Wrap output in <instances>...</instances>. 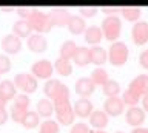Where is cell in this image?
<instances>
[{
	"label": "cell",
	"instance_id": "46",
	"mask_svg": "<svg viewBox=\"0 0 148 133\" xmlns=\"http://www.w3.org/2000/svg\"><path fill=\"white\" fill-rule=\"evenodd\" d=\"M116 133H123V132H116Z\"/></svg>",
	"mask_w": 148,
	"mask_h": 133
},
{
	"label": "cell",
	"instance_id": "7",
	"mask_svg": "<svg viewBox=\"0 0 148 133\" xmlns=\"http://www.w3.org/2000/svg\"><path fill=\"white\" fill-rule=\"evenodd\" d=\"M54 73V67L51 61L48 59H40V61H36L31 65V74L36 77V79H51Z\"/></svg>",
	"mask_w": 148,
	"mask_h": 133
},
{
	"label": "cell",
	"instance_id": "42",
	"mask_svg": "<svg viewBox=\"0 0 148 133\" xmlns=\"http://www.w3.org/2000/svg\"><path fill=\"white\" fill-rule=\"evenodd\" d=\"M131 133H148V128L147 127H134Z\"/></svg>",
	"mask_w": 148,
	"mask_h": 133
},
{
	"label": "cell",
	"instance_id": "20",
	"mask_svg": "<svg viewBox=\"0 0 148 133\" xmlns=\"http://www.w3.org/2000/svg\"><path fill=\"white\" fill-rule=\"evenodd\" d=\"M90 61H91V63H94V65L102 67L103 63L108 62V54H106V50L99 47V45L90 48Z\"/></svg>",
	"mask_w": 148,
	"mask_h": 133
},
{
	"label": "cell",
	"instance_id": "27",
	"mask_svg": "<svg viewBox=\"0 0 148 133\" xmlns=\"http://www.w3.org/2000/svg\"><path fill=\"white\" fill-rule=\"evenodd\" d=\"M90 79H91V82H92L94 85H100V87H102L106 81L110 79V77H108V71H106L103 67H96L94 70L91 71Z\"/></svg>",
	"mask_w": 148,
	"mask_h": 133
},
{
	"label": "cell",
	"instance_id": "10",
	"mask_svg": "<svg viewBox=\"0 0 148 133\" xmlns=\"http://www.w3.org/2000/svg\"><path fill=\"white\" fill-rule=\"evenodd\" d=\"M123 110H125V104H123L122 98H119V96H113V98L105 99L103 112L108 114V118L110 116H113V118L120 116V114L123 113Z\"/></svg>",
	"mask_w": 148,
	"mask_h": 133
},
{
	"label": "cell",
	"instance_id": "44",
	"mask_svg": "<svg viewBox=\"0 0 148 133\" xmlns=\"http://www.w3.org/2000/svg\"><path fill=\"white\" fill-rule=\"evenodd\" d=\"M2 11H16V6H2Z\"/></svg>",
	"mask_w": 148,
	"mask_h": 133
},
{
	"label": "cell",
	"instance_id": "19",
	"mask_svg": "<svg viewBox=\"0 0 148 133\" xmlns=\"http://www.w3.org/2000/svg\"><path fill=\"white\" fill-rule=\"evenodd\" d=\"M12 34L17 36L18 39H28L32 34V28L28 23V20L18 19L12 23Z\"/></svg>",
	"mask_w": 148,
	"mask_h": 133
},
{
	"label": "cell",
	"instance_id": "35",
	"mask_svg": "<svg viewBox=\"0 0 148 133\" xmlns=\"http://www.w3.org/2000/svg\"><path fill=\"white\" fill-rule=\"evenodd\" d=\"M14 104L16 105H20V107H26V108H29V105H31V99H29V96L28 94H17L16 98H14Z\"/></svg>",
	"mask_w": 148,
	"mask_h": 133
},
{
	"label": "cell",
	"instance_id": "11",
	"mask_svg": "<svg viewBox=\"0 0 148 133\" xmlns=\"http://www.w3.org/2000/svg\"><path fill=\"white\" fill-rule=\"evenodd\" d=\"M147 113L142 110V107L139 105H134V107H130L125 113V121L127 124H130L131 127H140V124L145 122Z\"/></svg>",
	"mask_w": 148,
	"mask_h": 133
},
{
	"label": "cell",
	"instance_id": "1",
	"mask_svg": "<svg viewBox=\"0 0 148 133\" xmlns=\"http://www.w3.org/2000/svg\"><path fill=\"white\" fill-rule=\"evenodd\" d=\"M51 102H53L54 107V113H56V121L59 122V125H71L74 124V110L73 105L69 102V88L68 85L62 84L59 87V90L54 93V96L51 98Z\"/></svg>",
	"mask_w": 148,
	"mask_h": 133
},
{
	"label": "cell",
	"instance_id": "30",
	"mask_svg": "<svg viewBox=\"0 0 148 133\" xmlns=\"http://www.w3.org/2000/svg\"><path fill=\"white\" fill-rule=\"evenodd\" d=\"M60 130V125L56 119L49 118V119H45L43 122H40V128H39V133H59Z\"/></svg>",
	"mask_w": 148,
	"mask_h": 133
},
{
	"label": "cell",
	"instance_id": "28",
	"mask_svg": "<svg viewBox=\"0 0 148 133\" xmlns=\"http://www.w3.org/2000/svg\"><path fill=\"white\" fill-rule=\"evenodd\" d=\"M102 93H103L106 98H113V96H117L120 93V84L114 79H108L102 85Z\"/></svg>",
	"mask_w": 148,
	"mask_h": 133
},
{
	"label": "cell",
	"instance_id": "32",
	"mask_svg": "<svg viewBox=\"0 0 148 133\" xmlns=\"http://www.w3.org/2000/svg\"><path fill=\"white\" fill-rule=\"evenodd\" d=\"M28 110H29V108H26V107H20V105L12 104V107H11V113H9V116L12 118V121H14V122L22 124L23 118H25V116H26V113H28Z\"/></svg>",
	"mask_w": 148,
	"mask_h": 133
},
{
	"label": "cell",
	"instance_id": "12",
	"mask_svg": "<svg viewBox=\"0 0 148 133\" xmlns=\"http://www.w3.org/2000/svg\"><path fill=\"white\" fill-rule=\"evenodd\" d=\"M26 47L29 48V51L32 53H45L48 48V39L43 34H37L32 33L29 37L26 39Z\"/></svg>",
	"mask_w": 148,
	"mask_h": 133
},
{
	"label": "cell",
	"instance_id": "3",
	"mask_svg": "<svg viewBox=\"0 0 148 133\" xmlns=\"http://www.w3.org/2000/svg\"><path fill=\"white\" fill-rule=\"evenodd\" d=\"M28 23L31 25L32 28V33H37V34H46L49 33L51 30H53V20H51V17L48 12L42 11V10H37V8H34V10H31L29 16H28Z\"/></svg>",
	"mask_w": 148,
	"mask_h": 133
},
{
	"label": "cell",
	"instance_id": "45",
	"mask_svg": "<svg viewBox=\"0 0 148 133\" xmlns=\"http://www.w3.org/2000/svg\"><path fill=\"white\" fill-rule=\"evenodd\" d=\"M90 133H106L105 130H90Z\"/></svg>",
	"mask_w": 148,
	"mask_h": 133
},
{
	"label": "cell",
	"instance_id": "6",
	"mask_svg": "<svg viewBox=\"0 0 148 133\" xmlns=\"http://www.w3.org/2000/svg\"><path fill=\"white\" fill-rule=\"evenodd\" d=\"M12 82L16 88L22 90L23 94H31L37 90V79L31 73H18V74H16Z\"/></svg>",
	"mask_w": 148,
	"mask_h": 133
},
{
	"label": "cell",
	"instance_id": "36",
	"mask_svg": "<svg viewBox=\"0 0 148 133\" xmlns=\"http://www.w3.org/2000/svg\"><path fill=\"white\" fill-rule=\"evenodd\" d=\"M91 128L88 127V124L85 122H76V124H73V127H71V132L69 133H90Z\"/></svg>",
	"mask_w": 148,
	"mask_h": 133
},
{
	"label": "cell",
	"instance_id": "16",
	"mask_svg": "<svg viewBox=\"0 0 148 133\" xmlns=\"http://www.w3.org/2000/svg\"><path fill=\"white\" fill-rule=\"evenodd\" d=\"M108 114L100 108H94L92 113L90 114V125L92 127V130H103L108 125Z\"/></svg>",
	"mask_w": 148,
	"mask_h": 133
},
{
	"label": "cell",
	"instance_id": "26",
	"mask_svg": "<svg viewBox=\"0 0 148 133\" xmlns=\"http://www.w3.org/2000/svg\"><path fill=\"white\" fill-rule=\"evenodd\" d=\"M76 50H77V45L74 40H65V42L60 45V50H59V54L60 56L59 57H63V59H66V61H71V59L74 57V53H76Z\"/></svg>",
	"mask_w": 148,
	"mask_h": 133
},
{
	"label": "cell",
	"instance_id": "21",
	"mask_svg": "<svg viewBox=\"0 0 148 133\" xmlns=\"http://www.w3.org/2000/svg\"><path fill=\"white\" fill-rule=\"evenodd\" d=\"M119 11H120V14H122V17L125 20L133 22V23H136L142 16V10L139 6H134V5L122 6V8H119Z\"/></svg>",
	"mask_w": 148,
	"mask_h": 133
},
{
	"label": "cell",
	"instance_id": "33",
	"mask_svg": "<svg viewBox=\"0 0 148 133\" xmlns=\"http://www.w3.org/2000/svg\"><path fill=\"white\" fill-rule=\"evenodd\" d=\"M11 59H9V56H6V54L0 53V74H6V73L11 71Z\"/></svg>",
	"mask_w": 148,
	"mask_h": 133
},
{
	"label": "cell",
	"instance_id": "8",
	"mask_svg": "<svg viewBox=\"0 0 148 133\" xmlns=\"http://www.w3.org/2000/svg\"><path fill=\"white\" fill-rule=\"evenodd\" d=\"M131 39L133 43L137 47H142L148 42V22L137 20L131 28Z\"/></svg>",
	"mask_w": 148,
	"mask_h": 133
},
{
	"label": "cell",
	"instance_id": "15",
	"mask_svg": "<svg viewBox=\"0 0 148 133\" xmlns=\"http://www.w3.org/2000/svg\"><path fill=\"white\" fill-rule=\"evenodd\" d=\"M73 110H74V114H76V116L85 119V118H90V114L92 113V110H94V105H92V102L88 98H80L73 105Z\"/></svg>",
	"mask_w": 148,
	"mask_h": 133
},
{
	"label": "cell",
	"instance_id": "25",
	"mask_svg": "<svg viewBox=\"0 0 148 133\" xmlns=\"http://www.w3.org/2000/svg\"><path fill=\"white\" fill-rule=\"evenodd\" d=\"M73 61H74V63H76L77 67H85V65H88V63H91V61H90V48L77 47Z\"/></svg>",
	"mask_w": 148,
	"mask_h": 133
},
{
	"label": "cell",
	"instance_id": "2",
	"mask_svg": "<svg viewBox=\"0 0 148 133\" xmlns=\"http://www.w3.org/2000/svg\"><path fill=\"white\" fill-rule=\"evenodd\" d=\"M145 94H148V74H137L128 84V88L123 91L122 101L123 104L134 107Z\"/></svg>",
	"mask_w": 148,
	"mask_h": 133
},
{
	"label": "cell",
	"instance_id": "17",
	"mask_svg": "<svg viewBox=\"0 0 148 133\" xmlns=\"http://www.w3.org/2000/svg\"><path fill=\"white\" fill-rule=\"evenodd\" d=\"M66 28L73 36H80L86 30V22L79 14H71V17H69V20L66 23Z\"/></svg>",
	"mask_w": 148,
	"mask_h": 133
},
{
	"label": "cell",
	"instance_id": "9",
	"mask_svg": "<svg viewBox=\"0 0 148 133\" xmlns=\"http://www.w3.org/2000/svg\"><path fill=\"white\" fill-rule=\"evenodd\" d=\"M0 47H2V50L5 51V54L6 56H9V54H18L20 53V50L23 47V43H22V39H18L17 36H14V34H6L5 37L2 39V43H0Z\"/></svg>",
	"mask_w": 148,
	"mask_h": 133
},
{
	"label": "cell",
	"instance_id": "43",
	"mask_svg": "<svg viewBox=\"0 0 148 133\" xmlns=\"http://www.w3.org/2000/svg\"><path fill=\"white\" fill-rule=\"evenodd\" d=\"M6 104H8V101L0 94V108H6Z\"/></svg>",
	"mask_w": 148,
	"mask_h": 133
},
{
	"label": "cell",
	"instance_id": "13",
	"mask_svg": "<svg viewBox=\"0 0 148 133\" xmlns=\"http://www.w3.org/2000/svg\"><path fill=\"white\" fill-rule=\"evenodd\" d=\"M51 20H53V25L54 26H66L69 17H71V14H69L68 8H63V6H54L51 8V11L48 12Z\"/></svg>",
	"mask_w": 148,
	"mask_h": 133
},
{
	"label": "cell",
	"instance_id": "5",
	"mask_svg": "<svg viewBox=\"0 0 148 133\" xmlns=\"http://www.w3.org/2000/svg\"><path fill=\"white\" fill-rule=\"evenodd\" d=\"M108 62L111 63L113 67H123L125 63L128 62V57H130V48L125 42H113L111 47L108 48Z\"/></svg>",
	"mask_w": 148,
	"mask_h": 133
},
{
	"label": "cell",
	"instance_id": "38",
	"mask_svg": "<svg viewBox=\"0 0 148 133\" xmlns=\"http://www.w3.org/2000/svg\"><path fill=\"white\" fill-rule=\"evenodd\" d=\"M16 12H17L18 16H20V19L26 20L28 16H29V12H31V8H26V6H16Z\"/></svg>",
	"mask_w": 148,
	"mask_h": 133
},
{
	"label": "cell",
	"instance_id": "31",
	"mask_svg": "<svg viewBox=\"0 0 148 133\" xmlns=\"http://www.w3.org/2000/svg\"><path fill=\"white\" fill-rule=\"evenodd\" d=\"M62 85V82H60L59 79H53V77H51V79H48L45 82V85H43V93H45V96L48 99H51L54 96V93L56 91L59 90V87Z\"/></svg>",
	"mask_w": 148,
	"mask_h": 133
},
{
	"label": "cell",
	"instance_id": "39",
	"mask_svg": "<svg viewBox=\"0 0 148 133\" xmlns=\"http://www.w3.org/2000/svg\"><path fill=\"white\" fill-rule=\"evenodd\" d=\"M100 11L105 12L106 16H114L116 12L119 11V8L117 6H113V5H103V6H100Z\"/></svg>",
	"mask_w": 148,
	"mask_h": 133
},
{
	"label": "cell",
	"instance_id": "34",
	"mask_svg": "<svg viewBox=\"0 0 148 133\" xmlns=\"http://www.w3.org/2000/svg\"><path fill=\"white\" fill-rule=\"evenodd\" d=\"M97 11H99L97 6H80L79 8V12H80L79 16L83 17V19H92L97 14Z\"/></svg>",
	"mask_w": 148,
	"mask_h": 133
},
{
	"label": "cell",
	"instance_id": "22",
	"mask_svg": "<svg viewBox=\"0 0 148 133\" xmlns=\"http://www.w3.org/2000/svg\"><path fill=\"white\" fill-rule=\"evenodd\" d=\"M36 112H37L39 116L45 118V119H49L51 116H53V113H54L53 102H51L48 98L39 99V102H37V105H36Z\"/></svg>",
	"mask_w": 148,
	"mask_h": 133
},
{
	"label": "cell",
	"instance_id": "4",
	"mask_svg": "<svg viewBox=\"0 0 148 133\" xmlns=\"http://www.w3.org/2000/svg\"><path fill=\"white\" fill-rule=\"evenodd\" d=\"M100 30H102V34H103V39L110 40L111 43L117 42V39L120 37V33H122V20H120L117 14L106 16L102 20Z\"/></svg>",
	"mask_w": 148,
	"mask_h": 133
},
{
	"label": "cell",
	"instance_id": "23",
	"mask_svg": "<svg viewBox=\"0 0 148 133\" xmlns=\"http://www.w3.org/2000/svg\"><path fill=\"white\" fill-rule=\"evenodd\" d=\"M53 67H54V70L57 71L60 76H63V77L73 74V63L69 61H66V59H63V57H57V59H56L54 63H53Z\"/></svg>",
	"mask_w": 148,
	"mask_h": 133
},
{
	"label": "cell",
	"instance_id": "37",
	"mask_svg": "<svg viewBox=\"0 0 148 133\" xmlns=\"http://www.w3.org/2000/svg\"><path fill=\"white\" fill-rule=\"evenodd\" d=\"M139 63H140L142 68H145V70H148V48L143 50V51L139 54Z\"/></svg>",
	"mask_w": 148,
	"mask_h": 133
},
{
	"label": "cell",
	"instance_id": "29",
	"mask_svg": "<svg viewBox=\"0 0 148 133\" xmlns=\"http://www.w3.org/2000/svg\"><path fill=\"white\" fill-rule=\"evenodd\" d=\"M39 124H40V116L37 114V112L36 110H28L26 116L22 121V125L25 128H36Z\"/></svg>",
	"mask_w": 148,
	"mask_h": 133
},
{
	"label": "cell",
	"instance_id": "18",
	"mask_svg": "<svg viewBox=\"0 0 148 133\" xmlns=\"http://www.w3.org/2000/svg\"><path fill=\"white\" fill-rule=\"evenodd\" d=\"M83 39H85V42H86V43L92 45V47L99 45V43H100V40L103 39V34H102L100 26H97V25L88 26V28L85 30V33H83Z\"/></svg>",
	"mask_w": 148,
	"mask_h": 133
},
{
	"label": "cell",
	"instance_id": "41",
	"mask_svg": "<svg viewBox=\"0 0 148 133\" xmlns=\"http://www.w3.org/2000/svg\"><path fill=\"white\" fill-rule=\"evenodd\" d=\"M140 101H142V110L145 113H148V94H145Z\"/></svg>",
	"mask_w": 148,
	"mask_h": 133
},
{
	"label": "cell",
	"instance_id": "24",
	"mask_svg": "<svg viewBox=\"0 0 148 133\" xmlns=\"http://www.w3.org/2000/svg\"><path fill=\"white\" fill-rule=\"evenodd\" d=\"M0 94L3 96L6 101H11L17 96V88L14 85L12 81L9 79H5V81H0Z\"/></svg>",
	"mask_w": 148,
	"mask_h": 133
},
{
	"label": "cell",
	"instance_id": "40",
	"mask_svg": "<svg viewBox=\"0 0 148 133\" xmlns=\"http://www.w3.org/2000/svg\"><path fill=\"white\" fill-rule=\"evenodd\" d=\"M9 118V113L6 112V108H0V125H5Z\"/></svg>",
	"mask_w": 148,
	"mask_h": 133
},
{
	"label": "cell",
	"instance_id": "14",
	"mask_svg": "<svg viewBox=\"0 0 148 133\" xmlns=\"http://www.w3.org/2000/svg\"><path fill=\"white\" fill-rule=\"evenodd\" d=\"M74 90H76V93L80 98H90L94 93L96 85L91 82L90 77H79L76 81V84H74Z\"/></svg>",
	"mask_w": 148,
	"mask_h": 133
}]
</instances>
